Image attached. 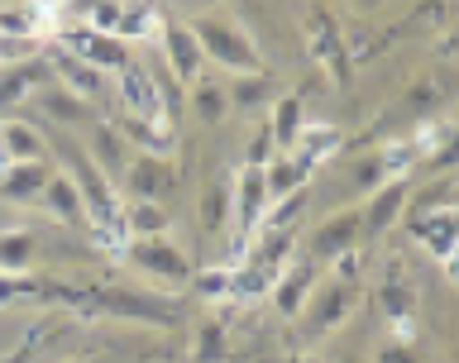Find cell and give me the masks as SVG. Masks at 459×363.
Segmentation results:
<instances>
[{
  "mask_svg": "<svg viewBox=\"0 0 459 363\" xmlns=\"http://www.w3.org/2000/svg\"><path fill=\"white\" fill-rule=\"evenodd\" d=\"M196 225L206 239H221L230 229V182H206L196 196Z\"/></svg>",
  "mask_w": 459,
  "mask_h": 363,
  "instance_id": "d6986e66",
  "label": "cell"
},
{
  "mask_svg": "<svg viewBox=\"0 0 459 363\" xmlns=\"http://www.w3.org/2000/svg\"><path fill=\"white\" fill-rule=\"evenodd\" d=\"M335 143H340V129H335V125H316V120H307V125H301V134L292 139V149H297V163L311 172L316 163H321V158L335 153Z\"/></svg>",
  "mask_w": 459,
  "mask_h": 363,
  "instance_id": "44dd1931",
  "label": "cell"
},
{
  "mask_svg": "<svg viewBox=\"0 0 459 363\" xmlns=\"http://www.w3.org/2000/svg\"><path fill=\"white\" fill-rule=\"evenodd\" d=\"M407 196H411V177H393V182H378L373 192L359 201L364 206V235H387L397 225V215L407 211Z\"/></svg>",
  "mask_w": 459,
  "mask_h": 363,
  "instance_id": "8992f818",
  "label": "cell"
},
{
  "mask_svg": "<svg viewBox=\"0 0 459 363\" xmlns=\"http://www.w3.org/2000/svg\"><path fill=\"white\" fill-rule=\"evenodd\" d=\"M48 72L57 77V86H63V91H72L77 100H86V106H91V100L106 91V72H96L91 63H82V57H72L67 48H53V57H48Z\"/></svg>",
  "mask_w": 459,
  "mask_h": 363,
  "instance_id": "30bf717a",
  "label": "cell"
},
{
  "mask_svg": "<svg viewBox=\"0 0 459 363\" xmlns=\"http://www.w3.org/2000/svg\"><path fill=\"white\" fill-rule=\"evenodd\" d=\"M163 34V14H158L153 5H125L120 10V29H115V39L129 43V39H153Z\"/></svg>",
  "mask_w": 459,
  "mask_h": 363,
  "instance_id": "d4e9b609",
  "label": "cell"
},
{
  "mask_svg": "<svg viewBox=\"0 0 459 363\" xmlns=\"http://www.w3.org/2000/svg\"><path fill=\"white\" fill-rule=\"evenodd\" d=\"M39 106L53 115V120H63V125H77V120H91V106L86 100H77L72 91H63V86H48V91L39 96Z\"/></svg>",
  "mask_w": 459,
  "mask_h": 363,
  "instance_id": "4316f807",
  "label": "cell"
},
{
  "mask_svg": "<svg viewBox=\"0 0 459 363\" xmlns=\"http://www.w3.org/2000/svg\"><path fill=\"white\" fill-rule=\"evenodd\" d=\"M268 134H273V143H292L297 134H301V125H307V115H301V96H278L273 100V115H268Z\"/></svg>",
  "mask_w": 459,
  "mask_h": 363,
  "instance_id": "7402d4cb",
  "label": "cell"
},
{
  "mask_svg": "<svg viewBox=\"0 0 459 363\" xmlns=\"http://www.w3.org/2000/svg\"><path fill=\"white\" fill-rule=\"evenodd\" d=\"M43 77H48V63H39V57L14 63V67H0V110H14L20 100H29L39 91Z\"/></svg>",
  "mask_w": 459,
  "mask_h": 363,
  "instance_id": "e0dca14e",
  "label": "cell"
},
{
  "mask_svg": "<svg viewBox=\"0 0 459 363\" xmlns=\"http://www.w3.org/2000/svg\"><path fill=\"white\" fill-rule=\"evenodd\" d=\"M440 96H445V86H436V82H426V86H411V106H416V110H430V106H440Z\"/></svg>",
  "mask_w": 459,
  "mask_h": 363,
  "instance_id": "4dcf8cb0",
  "label": "cell"
},
{
  "mask_svg": "<svg viewBox=\"0 0 459 363\" xmlns=\"http://www.w3.org/2000/svg\"><path fill=\"white\" fill-rule=\"evenodd\" d=\"M39 206L48 211L53 220H63V225L91 229V220H86V206H82V196H77V186H72L67 172H53L48 186H43V196H39Z\"/></svg>",
  "mask_w": 459,
  "mask_h": 363,
  "instance_id": "5bb4252c",
  "label": "cell"
},
{
  "mask_svg": "<svg viewBox=\"0 0 459 363\" xmlns=\"http://www.w3.org/2000/svg\"><path fill=\"white\" fill-rule=\"evenodd\" d=\"M63 48L82 63H91L96 72H125L129 67V48L120 39H106V34H91V29H67L63 34Z\"/></svg>",
  "mask_w": 459,
  "mask_h": 363,
  "instance_id": "ba28073f",
  "label": "cell"
},
{
  "mask_svg": "<svg viewBox=\"0 0 459 363\" xmlns=\"http://www.w3.org/2000/svg\"><path fill=\"white\" fill-rule=\"evenodd\" d=\"M311 282H316L311 264H307V268H301V264H287V268H282V278L273 282V307H278L282 315H301V307H307V292H311Z\"/></svg>",
  "mask_w": 459,
  "mask_h": 363,
  "instance_id": "ffe728a7",
  "label": "cell"
},
{
  "mask_svg": "<svg viewBox=\"0 0 459 363\" xmlns=\"http://www.w3.org/2000/svg\"><path fill=\"white\" fill-rule=\"evenodd\" d=\"M411 229H416V244H421V249L436 258L445 272H450V268H455V206H450V211L416 215Z\"/></svg>",
  "mask_w": 459,
  "mask_h": 363,
  "instance_id": "8fae6325",
  "label": "cell"
},
{
  "mask_svg": "<svg viewBox=\"0 0 459 363\" xmlns=\"http://www.w3.org/2000/svg\"><path fill=\"white\" fill-rule=\"evenodd\" d=\"M192 110H196V120H225V110H230V96H225V86L221 82H192Z\"/></svg>",
  "mask_w": 459,
  "mask_h": 363,
  "instance_id": "484cf974",
  "label": "cell"
},
{
  "mask_svg": "<svg viewBox=\"0 0 459 363\" xmlns=\"http://www.w3.org/2000/svg\"><path fill=\"white\" fill-rule=\"evenodd\" d=\"M110 129L120 134V143H134L139 153H153V158H172V149H178V134H172L168 125L134 120V115H125V110H120V120H115Z\"/></svg>",
  "mask_w": 459,
  "mask_h": 363,
  "instance_id": "4fadbf2b",
  "label": "cell"
},
{
  "mask_svg": "<svg viewBox=\"0 0 459 363\" xmlns=\"http://www.w3.org/2000/svg\"><path fill=\"white\" fill-rule=\"evenodd\" d=\"M407 206H411V220H416V215H430V211H450L455 206V177L426 182L416 196H407Z\"/></svg>",
  "mask_w": 459,
  "mask_h": 363,
  "instance_id": "83f0119b",
  "label": "cell"
},
{
  "mask_svg": "<svg viewBox=\"0 0 459 363\" xmlns=\"http://www.w3.org/2000/svg\"><path fill=\"white\" fill-rule=\"evenodd\" d=\"M120 177H125L129 201H163L178 186V163L172 158H153V153H134Z\"/></svg>",
  "mask_w": 459,
  "mask_h": 363,
  "instance_id": "277c9868",
  "label": "cell"
},
{
  "mask_svg": "<svg viewBox=\"0 0 459 363\" xmlns=\"http://www.w3.org/2000/svg\"><path fill=\"white\" fill-rule=\"evenodd\" d=\"M163 57H168V72L178 82H201V63H206V57H201V43L192 39V29L186 24H178V20H163Z\"/></svg>",
  "mask_w": 459,
  "mask_h": 363,
  "instance_id": "9c48e42d",
  "label": "cell"
},
{
  "mask_svg": "<svg viewBox=\"0 0 459 363\" xmlns=\"http://www.w3.org/2000/svg\"><path fill=\"white\" fill-rule=\"evenodd\" d=\"M125 258H129V268L143 272V278L158 282V287H186L196 278L192 258H186L172 239H129Z\"/></svg>",
  "mask_w": 459,
  "mask_h": 363,
  "instance_id": "7a4b0ae2",
  "label": "cell"
},
{
  "mask_svg": "<svg viewBox=\"0 0 459 363\" xmlns=\"http://www.w3.org/2000/svg\"><path fill=\"white\" fill-rule=\"evenodd\" d=\"M39 340H43V330H29V335H24V340L10 350V359H5V363H24V359H29V350H34Z\"/></svg>",
  "mask_w": 459,
  "mask_h": 363,
  "instance_id": "1f68e13d",
  "label": "cell"
},
{
  "mask_svg": "<svg viewBox=\"0 0 459 363\" xmlns=\"http://www.w3.org/2000/svg\"><path fill=\"white\" fill-rule=\"evenodd\" d=\"M186 29H192V39L201 43V57H211L215 67L235 72V77H258V72H264V53H258L254 34L239 20L201 14V20H192Z\"/></svg>",
  "mask_w": 459,
  "mask_h": 363,
  "instance_id": "6da1fadb",
  "label": "cell"
},
{
  "mask_svg": "<svg viewBox=\"0 0 459 363\" xmlns=\"http://www.w3.org/2000/svg\"><path fill=\"white\" fill-rule=\"evenodd\" d=\"M115 91H120V100H125V115H134V120H149V125H168V129H172V120H168V100H163V86H153L143 67L129 63V67L120 72V82H115Z\"/></svg>",
  "mask_w": 459,
  "mask_h": 363,
  "instance_id": "5b68a950",
  "label": "cell"
},
{
  "mask_svg": "<svg viewBox=\"0 0 459 363\" xmlns=\"http://www.w3.org/2000/svg\"><path fill=\"white\" fill-rule=\"evenodd\" d=\"M359 239H364V206H344L311 229L307 249H311V258H344L359 249Z\"/></svg>",
  "mask_w": 459,
  "mask_h": 363,
  "instance_id": "3957f363",
  "label": "cell"
},
{
  "mask_svg": "<svg viewBox=\"0 0 459 363\" xmlns=\"http://www.w3.org/2000/svg\"><path fill=\"white\" fill-rule=\"evenodd\" d=\"M354 307V282H325L321 297L311 301V315H307V335H330V330L344 325V315Z\"/></svg>",
  "mask_w": 459,
  "mask_h": 363,
  "instance_id": "7c38bea8",
  "label": "cell"
},
{
  "mask_svg": "<svg viewBox=\"0 0 459 363\" xmlns=\"http://www.w3.org/2000/svg\"><path fill=\"white\" fill-rule=\"evenodd\" d=\"M86 153H91V163L106 172V177H115V172H125V143H120V134H115L110 125H100L96 134H91V143H86Z\"/></svg>",
  "mask_w": 459,
  "mask_h": 363,
  "instance_id": "cb8c5ba5",
  "label": "cell"
},
{
  "mask_svg": "<svg viewBox=\"0 0 459 363\" xmlns=\"http://www.w3.org/2000/svg\"><path fill=\"white\" fill-rule=\"evenodd\" d=\"M287 363H321V359H316V354H292Z\"/></svg>",
  "mask_w": 459,
  "mask_h": 363,
  "instance_id": "836d02e7",
  "label": "cell"
},
{
  "mask_svg": "<svg viewBox=\"0 0 459 363\" xmlns=\"http://www.w3.org/2000/svg\"><path fill=\"white\" fill-rule=\"evenodd\" d=\"M373 363H426L421 344H407V340H383L373 350Z\"/></svg>",
  "mask_w": 459,
  "mask_h": 363,
  "instance_id": "f1b7e54d",
  "label": "cell"
},
{
  "mask_svg": "<svg viewBox=\"0 0 459 363\" xmlns=\"http://www.w3.org/2000/svg\"><path fill=\"white\" fill-rule=\"evenodd\" d=\"M264 186H268V206L282 196H297L301 186H307V168L297 163V158H282V163H268L264 168Z\"/></svg>",
  "mask_w": 459,
  "mask_h": 363,
  "instance_id": "603a6c76",
  "label": "cell"
},
{
  "mask_svg": "<svg viewBox=\"0 0 459 363\" xmlns=\"http://www.w3.org/2000/svg\"><path fill=\"white\" fill-rule=\"evenodd\" d=\"M53 177V163H10L0 172V201H39Z\"/></svg>",
  "mask_w": 459,
  "mask_h": 363,
  "instance_id": "9a60e30c",
  "label": "cell"
},
{
  "mask_svg": "<svg viewBox=\"0 0 459 363\" xmlns=\"http://www.w3.org/2000/svg\"><path fill=\"white\" fill-rule=\"evenodd\" d=\"M34 48H39L34 39H5V34H0V67L29 63V57H34Z\"/></svg>",
  "mask_w": 459,
  "mask_h": 363,
  "instance_id": "f546056e",
  "label": "cell"
},
{
  "mask_svg": "<svg viewBox=\"0 0 459 363\" xmlns=\"http://www.w3.org/2000/svg\"><path fill=\"white\" fill-rule=\"evenodd\" d=\"M268 211V186H264V168H239L235 186H230V215L239 220L244 239L258 235V220Z\"/></svg>",
  "mask_w": 459,
  "mask_h": 363,
  "instance_id": "52a82bcc",
  "label": "cell"
},
{
  "mask_svg": "<svg viewBox=\"0 0 459 363\" xmlns=\"http://www.w3.org/2000/svg\"><path fill=\"white\" fill-rule=\"evenodd\" d=\"M120 225H125V239H163L172 215L163 201H129L120 211Z\"/></svg>",
  "mask_w": 459,
  "mask_h": 363,
  "instance_id": "ac0fdd59",
  "label": "cell"
},
{
  "mask_svg": "<svg viewBox=\"0 0 459 363\" xmlns=\"http://www.w3.org/2000/svg\"><path fill=\"white\" fill-rule=\"evenodd\" d=\"M72 363H106V354H82V359H72Z\"/></svg>",
  "mask_w": 459,
  "mask_h": 363,
  "instance_id": "d6a6232c",
  "label": "cell"
},
{
  "mask_svg": "<svg viewBox=\"0 0 459 363\" xmlns=\"http://www.w3.org/2000/svg\"><path fill=\"white\" fill-rule=\"evenodd\" d=\"M0 149H5L10 163H48V143L24 120H0Z\"/></svg>",
  "mask_w": 459,
  "mask_h": 363,
  "instance_id": "2e32d148",
  "label": "cell"
}]
</instances>
